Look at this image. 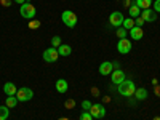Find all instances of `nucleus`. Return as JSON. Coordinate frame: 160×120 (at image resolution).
<instances>
[{
	"label": "nucleus",
	"mask_w": 160,
	"mask_h": 120,
	"mask_svg": "<svg viewBox=\"0 0 160 120\" xmlns=\"http://www.w3.org/2000/svg\"><path fill=\"white\" fill-rule=\"evenodd\" d=\"M135 91H136V85L133 83L131 80H123V82L118 85V93L122 96H125V98L133 96V95H135Z\"/></svg>",
	"instance_id": "nucleus-1"
},
{
	"label": "nucleus",
	"mask_w": 160,
	"mask_h": 120,
	"mask_svg": "<svg viewBox=\"0 0 160 120\" xmlns=\"http://www.w3.org/2000/svg\"><path fill=\"white\" fill-rule=\"evenodd\" d=\"M61 19H62V22L68 26V28H75V24H77V15L74 11H71V10H64L62 11V15H61Z\"/></svg>",
	"instance_id": "nucleus-2"
},
{
	"label": "nucleus",
	"mask_w": 160,
	"mask_h": 120,
	"mask_svg": "<svg viewBox=\"0 0 160 120\" xmlns=\"http://www.w3.org/2000/svg\"><path fill=\"white\" fill-rule=\"evenodd\" d=\"M19 13H21V16H22V18H26V19H32V18L35 16L37 10H35V7H34L31 2H26V3L21 5Z\"/></svg>",
	"instance_id": "nucleus-3"
},
{
	"label": "nucleus",
	"mask_w": 160,
	"mask_h": 120,
	"mask_svg": "<svg viewBox=\"0 0 160 120\" xmlns=\"http://www.w3.org/2000/svg\"><path fill=\"white\" fill-rule=\"evenodd\" d=\"M16 98H18V101H21V102L31 101V99L34 98V91H32L31 88H28V87H22V88H19V90L16 91Z\"/></svg>",
	"instance_id": "nucleus-4"
},
{
	"label": "nucleus",
	"mask_w": 160,
	"mask_h": 120,
	"mask_svg": "<svg viewBox=\"0 0 160 120\" xmlns=\"http://www.w3.org/2000/svg\"><path fill=\"white\" fill-rule=\"evenodd\" d=\"M93 118H104L106 117V108L102 104H91V108L88 111Z\"/></svg>",
	"instance_id": "nucleus-5"
},
{
	"label": "nucleus",
	"mask_w": 160,
	"mask_h": 120,
	"mask_svg": "<svg viewBox=\"0 0 160 120\" xmlns=\"http://www.w3.org/2000/svg\"><path fill=\"white\" fill-rule=\"evenodd\" d=\"M123 15H122V11H114L111 13V16H109V22L111 26H114V28H122V24H123Z\"/></svg>",
	"instance_id": "nucleus-6"
},
{
	"label": "nucleus",
	"mask_w": 160,
	"mask_h": 120,
	"mask_svg": "<svg viewBox=\"0 0 160 120\" xmlns=\"http://www.w3.org/2000/svg\"><path fill=\"white\" fill-rule=\"evenodd\" d=\"M117 50H118V53H122V55H128V53L131 51V40L120 38L118 43H117Z\"/></svg>",
	"instance_id": "nucleus-7"
},
{
	"label": "nucleus",
	"mask_w": 160,
	"mask_h": 120,
	"mask_svg": "<svg viewBox=\"0 0 160 120\" xmlns=\"http://www.w3.org/2000/svg\"><path fill=\"white\" fill-rule=\"evenodd\" d=\"M58 58H59V53H58L56 48H47L43 51V59L47 62H56Z\"/></svg>",
	"instance_id": "nucleus-8"
},
{
	"label": "nucleus",
	"mask_w": 160,
	"mask_h": 120,
	"mask_svg": "<svg viewBox=\"0 0 160 120\" xmlns=\"http://www.w3.org/2000/svg\"><path fill=\"white\" fill-rule=\"evenodd\" d=\"M111 80L114 85H120L125 80V72L122 69H114L112 74H111Z\"/></svg>",
	"instance_id": "nucleus-9"
},
{
	"label": "nucleus",
	"mask_w": 160,
	"mask_h": 120,
	"mask_svg": "<svg viewBox=\"0 0 160 120\" xmlns=\"http://www.w3.org/2000/svg\"><path fill=\"white\" fill-rule=\"evenodd\" d=\"M141 18L144 19V22H152V21H155V18H157V13H155L154 10H151V8L141 10Z\"/></svg>",
	"instance_id": "nucleus-10"
},
{
	"label": "nucleus",
	"mask_w": 160,
	"mask_h": 120,
	"mask_svg": "<svg viewBox=\"0 0 160 120\" xmlns=\"http://www.w3.org/2000/svg\"><path fill=\"white\" fill-rule=\"evenodd\" d=\"M112 71H114V66H112L111 61H104V62L99 66V74H101V75H111Z\"/></svg>",
	"instance_id": "nucleus-11"
},
{
	"label": "nucleus",
	"mask_w": 160,
	"mask_h": 120,
	"mask_svg": "<svg viewBox=\"0 0 160 120\" xmlns=\"http://www.w3.org/2000/svg\"><path fill=\"white\" fill-rule=\"evenodd\" d=\"M16 85L15 83H11V82H7L5 85H3V93L7 96H15L16 95Z\"/></svg>",
	"instance_id": "nucleus-12"
},
{
	"label": "nucleus",
	"mask_w": 160,
	"mask_h": 120,
	"mask_svg": "<svg viewBox=\"0 0 160 120\" xmlns=\"http://www.w3.org/2000/svg\"><path fill=\"white\" fill-rule=\"evenodd\" d=\"M130 35H131V38H133V40H141V38H142V35H144L142 28H138V26H135L133 29H130Z\"/></svg>",
	"instance_id": "nucleus-13"
},
{
	"label": "nucleus",
	"mask_w": 160,
	"mask_h": 120,
	"mask_svg": "<svg viewBox=\"0 0 160 120\" xmlns=\"http://www.w3.org/2000/svg\"><path fill=\"white\" fill-rule=\"evenodd\" d=\"M68 88H69V85H68V80L59 78L58 82H56V90H58V93H66V91H68Z\"/></svg>",
	"instance_id": "nucleus-14"
},
{
	"label": "nucleus",
	"mask_w": 160,
	"mask_h": 120,
	"mask_svg": "<svg viewBox=\"0 0 160 120\" xmlns=\"http://www.w3.org/2000/svg\"><path fill=\"white\" fill-rule=\"evenodd\" d=\"M128 13H130V18H138V16H141V8L136 3H133V5H130Z\"/></svg>",
	"instance_id": "nucleus-15"
},
{
	"label": "nucleus",
	"mask_w": 160,
	"mask_h": 120,
	"mask_svg": "<svg viewBox=\"0 0 160 120\" xmlns=\"http://www.w3.org/2000/svg\"><path fill=\"white\" fill-rule=\"evenodd\" d=\"M56 50H58V53H59V56H69L71 53H72V48H71L69 45H62V43H61Z\"/></svg>",
	"instance_id": "nucleus-16"
},
{
	"label": "nucleus",
	"mask_w": 160,
	"mask_h": 120,
	"mask_svg": "<svg viewBox=\"0 0 160 120\" xmlns=\"http://www.w3.org/2000/svg\"><path fill=\"white\" fill-rule=\"evenodd\" d=\"M135 98H136L138 101L146 99V98H148V90H146V88H136V91H135Z\"/></svg>",
	"instance_id": "nucleus-17"
},
{
	"label": "nucleus",
	"mask_w": 160,
	"mask_h": 120,
	"mask_svg": "<svg viewBox=\"0 0 160 120\" xmlns=\"http://www.w3.org/2000/svg\"><path fill=\"white\" fill-rule=\"evenodd\" d=\"M135 3H136L141 10H148V8L152 7V0H136Z\"/></svg>",
	"instance_id": "nucleus-18"
},
{
	"label": "nucleus",
	"mask_w": 160,
	"mask_h": 120,
	"mask_svg": "<svg viewBox=\"0 0 160 120\" xmlns=\"http://www.w3.org/2000/svg\"><path fill=\"white\" fill-rule=\"evenodd\" d=\"M122 28H123V29H127V31L133 29V28H135V19H133V18H127V19H123Z\"/></svg>",
	"instance_id": "nucleus-19"
},
{
	"label": "nucleus",
	"mask_w": 160,
	"mask_h": 120,
	"mask_svg": "<svg viewBox=\"0 0 160 120\" xmlns=\"http://www.w3.org/2000/svg\"><path fill=\"white\" fill-rule=\"evenodd\" d=\"M16 102H18V98H15V96H7V99H5V106L10 109V108H16Z\"/></svg>",
	"instance_id": "nucleus-20"
},
{
	"label": "nucleus",
	"mask_w": 160,
	"mask_h": 120,
	"mask_svg": "<svg viewBox=\"0 0 160 120\" xmlns=\"http://www.w3.org/2000/svg\"><path fill=\"white\" fill-rule=\"evenodd\" d=\"M8 115H10V112H8L7 106H0V120H7Z\"/></svg>",
	"instance_id": "nucleus-21"
},
{
	"label": "nucleus",
	"mask_w": 160,
	"mask_h": 120,
	"mask_svg": "<svg viewBox=\"0 0 160 120\" xmlns=\"http://www.w3.org/2000/svg\"><path fill=\"white\" fill-rule=\"evenodd\" d=\"M127 34H128L127 29H123V28H117V37H118V40H120V38H127Z\"/></svg>",
	"instance_id": "nucleus-22"
},
{
	"label": "nucleus",
	"mask_w": 160,
	"mask_h": 120,
	"mask_svg": "<svg viewBox=\"0 0 160 120\" xmlns=\"http://www.w3.org/2000/svg\"><path fill=\"white\" fill-rule=\"evenodd\" d=\"M51 45H53V48H58L59 45H61V37L59 35H55L51 38Z\"/></svg>",
	"instance_id": "nucleus-23"
},
{
	"label": "nucleus",
	"mask_w": 160,
	"mask_h": 120,
	"mask_svg": "<svg viewBox=\"0 0 160 120\" xmlns=\"http://www.w3.org/2000/svg\"><path fill=\"white\" fill-rule=\"evenodd\" d=\"M80 120H93V117H91V114L88 111H85V112L80 114Z\"/></svg>",
	"instance_id": "nucleus-24"
},
{
	"label": "nucleus",
	"mask_w": 160,
	"mask_h": 120,
	"mask_svg": "<svg viewBox=\"0 0 160 120\" xmlns=\"http://www.w3.org/2000/svg\"><path fill=\"white\" fill-rule=\"evenodd\" d=\"M38 28H40V21L32 19V21L29 22V29H38Z\"/></svg>",
	"instance_id": "nucleus-25"
},
{
	"label": "nucleus",
	"mask_w": 160,
	"mask_h": 120,
	"mask_svg": "<svg viewBox=\"0 0 160 120\" xmlns=\"http://www.w3.org/2000/svg\"><path fill=\"white\" fill-rule=\"evenodd\" d=\"M64 108H68V109H74L75 108V101L74 99H68L64 102Z\"/></svg>",
	"instance_id": "nucleus-26"
},
{
	"label": "nucleus",
	"mask_w": 160,
	"mask_h": 120,
	"mask_svg": "<svg viewBox=\"0 0 160 120\" xmlns=\"http://www.w3.org/2000/svg\"><path fill=\"white\" fill-rule=\"evenodd\" d=\"M135 26H138V28H142V26H144V19H142L141 16H138L136 21H135Z\"/></svg>",
	"instance_id": "nucleus-27"
},
{
	"label": "nucleus",
	"mask_w": 160,
	"mask_h": 120,
	"mask_svg": "<svg viewBox=\"0 0 160 120\" xmlns=\"http://www.w3.org/2000/svg\"><path fill=\"white\" fill-rule=\"evenodd\" d=\"M152 5H154V11L155 13H160V0H155Z\"/></svg>",
	"instance_id": "nucleus-28"
},
{
	"label": "nucleus",
	"mask_w": 160,
	"mask_h": 120,
	"mask_svg": "<svg viewBox=\"0 0 160 120\" xmlns=\"http://www.w3.org/2000/svg\"><path fill=\"white\" fill-rule=\"evenodd\" d=\"M82 108H83V111H90L91 102H90V101H83V102H82Z\"/></svg>",
	"instance_id": "nucleus-29"
},
{
	"label": "nucleus",
	"mask_w": 160,
	"mask_h": 120,
	"mask_svg": "<svg viewBox=\"0 0 160 120\" xmlns=\"http://www.w3.org/2000/svg\"><path fill=\"white\" fill-rule=\"evenodd\" d=\"M13 2H16V3H21V5H22V3H26V2H29V0H13Z\"/></svg>",
	"instance_id": "nucleus-30"
},
{
	"label": "nucleus",
	"mask_w": 160,
	"mask_h": 120,
	"mask_svg": "<svg viewBox=\"0 0 160 120\" xmlns=\"http://www.w3.org/2000/svg\"><path fill=\"white\" fill-rule=\"evenodd\" d=\"M112 66H114V69H120V64L118 62H112Z\"/></svg>",
	"instance_id": "nucleus-31"
},
{
	"label": "nucleus",
	"mask_w": 160,
	"mask_h": 120,
	"mask_svg": "<svg viewBox=\"0 0 160 120\" xmlns=\"http://www.w3.org/2000/svg\"><path fill=\"white\" fill-rule=\"evenodd\" d=\"M2 3H3V5H7V7H8V5H10V3H11V2H10V0H2Z\"/></svg>",
	"instance_id": "nucleus-32"
},
{
	"label": "nucleus",
	"mask_w": 160,
	"mask_h": 120,
	"mask_svg": "<svg viewBox=\"0 0 160 120\" xmlns=\"http://www.w3.org/2000/svg\"><path fill=\"white\" fill-rule=\"evenodd\" d=\"M59 120H69V118H66V117H61V118H59Z\"/></svg>",
	"instance_id": "nucleus-33"
},
{
	"label": "nucleus",
	"mask_w": 160,
	"mask_h": 120,
	"mask_svg": "<svg viewBox=\"0 0 160 120\" xmlns=\"http://www.w3.org/2000/svg\"><path fill=\"white\" fill-rule=\"evenodd\" d=\"M154 120H160V118H158V117H155V118H154Z\"/></svg>",
	"instance_id": "nucleus-34"
}]
</instances>
